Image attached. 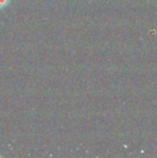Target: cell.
Listing matches in <instances>:
<instances>
[{"label":"cell","instance_id":"1","mask_svg":"<svg viewBox=\"0 0 157 158\" xmlns=\"http://www.w3.org/2000/svg\"><path fill=\"white\" fill-rule=\"evenodd\" d=\"M10 3V0H0V8H4L6 6H7Z\"/></svg>","mask_w":157,"mask_h":158}]
</instances>
